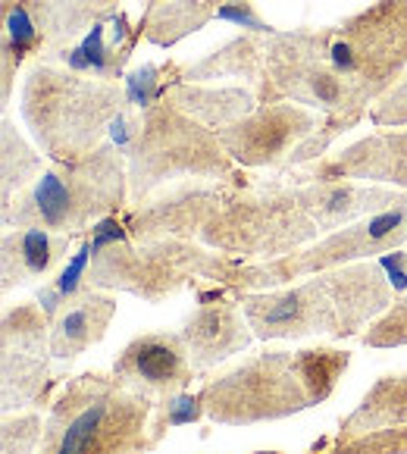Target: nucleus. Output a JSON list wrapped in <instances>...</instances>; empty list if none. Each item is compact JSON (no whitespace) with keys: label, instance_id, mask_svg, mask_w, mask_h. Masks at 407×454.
<instances>
[{"label":"nucleus","instance_id":"nucleus-22","mask_svg":"<svg viewBox=\"0 0 407 454\" xmlns=\"http://www.w3.org/2000/svg\"><path fill=\"white\" fill-rule=\"evenodd\" d=\"M314 91H317V98L326 100V104H333V100L339 98V85H335L329 75H317V79H314Z\"/></svg>","mask_w":407,"mask_h":454},{"label":"nucleus","instance_id":"nucleus-5","mask_svg":"<svg viewBox=\"0 0 407 454\" xmlns=\"http://www.w3.org/2000/svg\"><path fill=\"white\" fill-rule=\"evenodd\" d=\"M247 326L263 341L308 339V335H335L341 339L339 310L333 304L326 282L308 279L301 286L276 288V292H251L239 301Z\"/></svg>","mask_w":407,"mask_h":454},{"label":"nucleus","instance_id":"nucleus-1","mask_svg":"<svg viewBox=\"0 0 407 454\" xmlns=\"http://www.w3.org/2000/svg\"><path fill=\"white\" fill-rule=\"evenodd\" d=\"M154 411V395L85 373L51 401L38 454H147L157 448Z\"/></svg>","mask_w":407,"mask_h":454},{"label":"nucleus","instance_id":"nucleus-17","mask_svg":"<svg viewBox=\"0 0 407 454\" xmlns=\"http://www.w3.org/2000/svg\"><path fill=\"white\" fill-rule=\"evenodd\" d=\"M104 32L100 28H91V35L85 38V44L75 51V57H73V67H94V69H100L104 67Z\"/></svg>","mask_w":407,"mask_h":454},{"label":"nucleus","instance_id":"nucleus-3","mask_svg":"<svg viewBox=\"0 0 407 454\" xmlns=\"http://www.w3.org/2000/svg\"><path fill=\"white\" fill-rule=\"evenodd\" d=\"M229 263L207 257L188 245H154V247H126L110 245L98 251L88 273V288H120L138 298L157 301L179 292L194 276H210L226 282Z\"/></svg>","mask_w":407,"mask_h":454},{"label":"nucleus","instance_id":"nucleus-4","mask_svg":"<svg viewBox=\"0 0 407 454\" xmlns=\"http://www.w3.org/2000/svg\"><path fill=\"white\" fill-rule=\"evenodd\" d=\"M51 335L41 304H20L4 314V411L41 408L60 376L51 370Z\"/></svg>","mask_w":407,"mask_h":454},{"label":"nucleus","instance_id":"nucleus-8","mask_svg":"<svg viewBox=\"0 0 407 454\" xmlns=\"http://www.w3.org/2000/svg\"><path fill=\"white\" fill-rule=\"evenodd\" d=\"M333 304L339 310L341 335H354L370 320H380L392 308V282L382 279L380 270L367 263H348L323 276Z\"/></svg>","mask_w":407,"mask_h":454},{"label":"nucleus","instance_id":"nucleus-20","mask_svg":"<svg viewBox=\"0 0 407 454\" xmlns=\"http://www.w3.org/2000/svg\"><path fill=\"white\" fill-rule=\"evenodd\" d=\"M126 239V232L120 229V223L116 220H104V223H98V229H94V254L98 251H104V247H110V245H116V241H122Z\"/></svg>","mask_w":407,"mask_h":454},{"label":"nucleus","instance_id":"nucleus-10","mask_svg":"<svg viewBox=\"0 0 407 454\" xmlns=\"http://www.w3.org/2000/svg\"><path fill=\"white\" fill-rule=\"evenodd\" d=\"M407 427V373L382 376L357 408L341 420L335 442L357 439V435L380 433V429H401Z\"/></svg>","mask_w":407,"mask_h":454},{"label":"nucleus","instance_id":"nucleus-11","mask_svg":"<svg viewBox=\"0 0 407 454\" xmlns=\"http://www.w3.org/2000/svg\"><path fill=\"white\" fill-rule=\"evenodd\" d=\"M69 239H54L44 229H26L16 239L4 241V288L28 282L32 276H44L57 257L67 251Z\"/></svg>","mask_w":407,"mask_h":454},{"label":"nucleus","instance_id":"nucleus-13","mask_svg":"<svg viewBox=\"0 0 407 454\" xmlns=\"http://www.w3.org/2000/svg\"><path fill=\"white\" fill-rule=\"evenodd\" d=\"M32 204H35V216H38L44 226H67V223L75 220L73 192H69L67 182L54 173L41 176Z\"/></svg>","mask_w":407,"mask_h":454},{"label":"nucleus","instance_id":"nucleus-14","mask_svg":"<svg viewBox=\"0 0 407 454\" xmlns=\"http://www.w3.org/2000/svg\"><path fill=\"white\" fill-rule=\"evenodd\" d=\"M4 454H38L41 439H44V423L38 411L28 414L4 417Z\"/></svg>","mask_w":407,"mask_h":454},{"label":"nucleus","instance_id":"nucleus-9","mask_svg":"<svg viewBox=\"0 0 407 454\" xmlns=\"http://www.w3.org/2000/svg\"><path fill=\"white\" fill-rule=\"evenodd\" d=\"M113 317L116 298L94 292V288L79 292L69 301V308L54 320V329H51V357L67 364L82 357L88 348L98 345L107 335V326Z\"/></svg>","mask_w":407,"mask_h":454},{"label":"nucleus","instance_id":"nucleus-19","mask_svg":"<svg viewBox=\"0 0 407 454\" xmlns=\"http://www.w3.org/2000/svg\"><path fill=\"white\" fill-rule=\"evenodd\" d=\"M7 26H10V38H13L16 51H26V47L35 41V26H32V20H28V13L22 7H16L13 13H10Z\"/></svg>","mask_w":407,"mask_h":454},{"label":"nucleus","instance_id":"nucleus-6","mask_svg":"<svg viewBox=\"0 0 407 454\" xmlns=\"http://www.w3.org/2000/svg\"><path fill=\"white\" fill-rule=\"evenodd\" d=\"M113 376L129 388L167 398V395L185 392L194 367L182 335L145 333L126 345L120 361L113 364Z\"/></svg>","mask_w":407,"mask_h":454},{"label":"nucleus","instance_id":"nucleus-16","mask_svg":"<svg viewBox=\"0 0 407 454\" xmlns=\"http://www.w3.org/2000/svg\"><path fill=\"white\" fill-rule=\"evenodd\" d=\"M91 257H94V245H91V241H85V245H82L79 254H75L73 261H69V267L63 270L60 276H57V282H54V286H51V292H54L57 298H60V304H67V301H73L75 294L82 292V276H85L88 261H91Z\"/></svg>","mask_w":407,"mask_h":454},{"label":"nucleus","instance_id":"nucleus-15","mask_svg":"<svg viewBox=\"0 0 407 454\" xmlns=\"http://www.w3.org/2000/svg\"><path fill=\"white\" fill-rule=\"evenodd\" d=\"M364 345H370V348L407 345V298L395 301L380 320H373V326L364 335Z\"/></svg>","mask_w":407,"mask_h":454},{"label":"nucleus","instance_id":"nucleus-18","mask_svg":"<svg viewBox=\"0 0 407 454\" xmlns=\"http://www.w3.org/2000/svg\"><path fill=\"white\" fill-rule=\"evenodd\" d=\"M380 267L386 270V279L392 282L395 292H407V251H388L380 257Z\"/></svg>","mask_w":407,"mask_h":454},{"label":"nucleus","instance_id":"nucleus-23","mask_svg":"<svg viewBox=\"0 0 407 454\" xmlns=\"http://www.w3.org/2000/svg\"><path fill=\"white\" fill-rule=\"evenodd\" d=\"M220 20H232V22H245V26H251V28H263L261 22L254 20V16L247 13L245 7H223L220 10Z\"/></svg>","mask_w":407,"mask_h":454},{"label":"nucleus","instance_id":"nucleus-2","mask_svg":"<svg viewBox=\"0 0 407 454\" xmlns=\"http://www.w3.org/2000/svg\"><path fill=\"white\" fill-rule=\"evenodd\" d=\"M204 414L223 427H251L263 420H282L310 408L308 388L294 370V355L263 351L235 370L204 382L200 388Z\"/></svg>","mask_w":407,"mask_h":454},{"label":"nucleus","instance_id":"nucleus-24","mask_svg":"<svg viewBox=\"0 0 407 454\" xmlns=\"http://www.w3.org/2000/svg\"><path fill=\"white\" fill-rule=\"evenodd\" d=\"M333 60H335V67H341V69H354V57L348 44H333Z\"/></svg>","mask_w":407,"mask_h":454},{"label":"nucleus","instance_id":"nucleus-12","mask_svg":"<svg viewBox=\"0 0 407 454\" xmlns=\"http://www.w3.org/2000/svg\"><path fill=\"white\" fill-rule=\"evenodd\" d=\"M348 361H351V355L335 351V348H304L294 355V370H298L301 382L308 388L310 408L323 404L335 392L341 373L348 370Z\"/></svg>","mask_w":407,"mask_h":454},{"label":"nucleus","instance_id":"nucleus-7","mask_svg":"<svg viewBox=\"0 0 407 454\" xmlns=\"http://www.w3.org/2000/svg\"><path fill=\"white\" fill-rule=\"evenodd\" d=\"M182 341L188 348L194 373L216 367V364L229 361L232 355H241L257 335L247 326L245 310L232 301H204L198 310L185 320L182 326Z\"/></svg>","mask_w":407,"mask_h":454},{"label":"nucleus","instance_id":"nucleus-21","mask_svg":"<svg viewBox=\"0 0 407 454\" xmlns=\"http://www.w3.org/2000/svg\"><path fill=\"white\" fill-rule=\"evenodd\" d=\"M151 91H154V79H151V73L135 75L132 79V98L141 100V104H147V100H151Z\"/></svg>","mask_w":407,"mask_h":454}]
</instances>
